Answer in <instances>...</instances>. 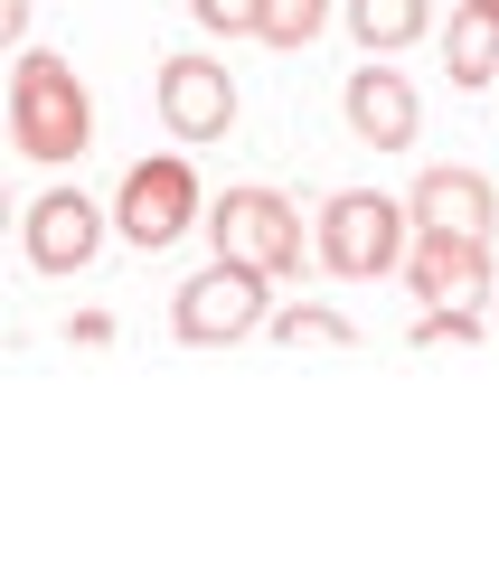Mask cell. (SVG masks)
I'll list each match as a JSON object with an SVG mask.
<instances>
[{"mask_svg":"<svg viewBox=\"0 0 499 565\" xmlns=\"http://www.w3.org/2000/svg\"><path fill=\"white\" fill-rule=\"evenodd\" d=\"M29 39V0H0V47H20Z\"/></svg>","mask_w":499,"mask_h":565,"instance_id":"obj_17","label":"cell"},{"mask_svg":"<svg viewBox=\"0 0 499 565\" xmlns=\"http://www.w3.org/2000/svg\"><path fill=\"white\" fill-rule=\"evenodd\" d=\"M443 340H480V311H424V321H415V349H443Z\"/></svg>","mask_w":499,"mask_h":565,"instance_id":"obj_16","label":"cell"},{"mask_svg":"<svg viewBox=\"0 0 499 565\" xmlns=\"http://www.w3.org/2000/svg\"><path fill=\"white\" fill-rule=\"evenodd\" d=\"M340 20H349V39H359L368 57H396V47H415V39H424L434 0H349Z\"/></svg>","mask_w":499,"mask_h":565,"instance_id":"obj_12","label":"cell"},{"mask_svg":"<svg viewBox=\"0 0 499 565\" xmlns=\"http://www.w3.org/2000/svg\"><path fill=\"white\" fill-rule=\"evenodd\" d=\"M20 245H29V274H85L104 255V207L85 189H47L39 207H20Z\"/></svg>","mask_w":499,"mask_h":565,"instance_id":"obj_6","label":"cell"},{"mask_svg":"<svg viewBox=\"0 0 499 565\" xmlns=\"http://www.w3.org/2000/svg\"><path fill=\"white\" fill-rule=\"evenodd\" d=\"M264 330H274L283 349H359V321L330 302H293V311H264Z\"/></svg>","mask_w":499,"mask_h":565,"instance_id":"obj_13","label":"cell"},{"mask_svg":"<svg viewBox=\"0 0 499 565\" xmlns=\"http://www.w3.org/2000/svg\"><path fill=\"white\" fill-rule=\"evenodd\" d=\"M189 20L208 39H255V0H189Z\"/></svg>","mask_w":499,"mask_h":565,"instance_id":"obj_15","label":"cell"},{"mask_svg":"<svg viewBox=\"0 0 499 565\" xmlns=\"http://www.w3.org/2000/svg\"><path fill=\"white\" fill-rule=\"evenodd\" d=\"M480 10H499V0H480Z\"/></svg>","mask_w":499,"mask_h":565,"instance_id":"obj_19","label":"cell"},{"mask_svg":"<svg viewBox=\"0 0 499 565\" xmlns=\"http://www.w3.org/2000/svg\"><path fill=\"white\" fill-rule=\"evenodd\" d=\"M264 330V274L236 255H217L208 274H189L180 292H170V340L180 349H236Z\"/></svg>","mask_w":499,"mask_h":565,"instance_id":"obj_3","label":"cell"},{"mask_svg":"<svg viewBox=\"0 0 499 565\" xmlns=\"http://www.w3.org/2000/svg\"><path fill=\"white\" fill-rule=\"evenodd\" d=\"M396 274L415 282L424 311H480L490 302V245H461V236H415Z\"/></svg>","mask_w":499,"mask_h":565,"instance_id":"obj_9","label":"cell"},{"mask_svg":"<svg viewBox=\"0 0 499 565\" xmlns=\"http://www.w3.org/2000/svg\"><path fill=\"white\" fill-rule=\"evenodd\" d=\"M10 141H20L39 170L85 161V141H95V95H85L76 57H57V47H29V57L10 66Z\"/></svg>","mask_w":499,"mask_h":565,"instance_id":"obj_1","label":"cell"},{"mask_svg":"<svg viewBox=\"0 0 499 565\" xmlns=\"http://www.w3.org/2000/svg\"><path fill=\"white\" fill-rule=\"evenodd\" d=\"M405 226H415V236H461V245H490L499 199H490V180H480V170L443 161V170H424V180H415V199H405Z\"/></svg>","mask_w":499,"mask_h":565,"instance_id":"obj_8","label":"cell"},{"mask_svg":"<svg viewBox=\"0 0 499 565\" xmlns=\"http://www.w3.org/2000/svg\"><path fill=\"white\" fill-rule=\"evenodd\" d=\"M340 114H349V132H359L368 151H415V132H424V104H415V85H405L386 57H368L359 76L340 85Z\"/></svg>","mask_w":499,"mask_h":565,"instance_id":"obj_10","label":"cell"},{"mask_svg":"<svg viewBox=\"0 0 499 565\" xmlns=\"http://www.w3.org/2000/svg\"><path fill=\"white\" fill-rule=\"evenodd\" d=\"M160 122L180 141H226L236 132V76L217 57H160Z\"/></svg>","mask_w":499,"mask_h":565,"instance_id":"obj_7","label":"cell"},{"mask_svg":"<svg viewBox=\"0 0 499 565\" xmlns=\"http://www.w3.org/2000/svg\"><path fill=\"white\" fill-rule=\"evenodd\" d=\"M405 245H415V236H405V207L378 199V189H340V199L320 207V226H311V264H320V274H340V282L396 274Z\"/></svg>","mask_w":499,"mask_h":565,"instance_id":"obj_2","label":"cell"},{"mask_svg":"<svg viewBox=\"0 0 499 565\" xmlns=\"http://www.w3.org/2000/svg\"><path fill=\"white\" fill-rule=\"evenodd\" d=\"M208 226H217V255H236V264H255L264 282H283V274H301V217H293V199H274V189H226L217 207H208Z\"/></svg>","mask_w":499,"mask_h":565,"instance_id":"obj_5","label":"cell"},{"mask_svg":"<svg viewBox=\"0 0 499 565\" xmlns=\"http://www.w3.org/2000/svg\"><path fill=\"white\" fill-rule=\"evenodd\" d=\"M443 76L453 85H499V10L461 0L453 29H443Z\"/></svg>","mask_w":499,"mask_h":565,"instance_id":"obj_11","label":"cell"},{"mask_svg":"<svg viewBox=\"0 0 499 565\" xmlns=\"http://www.w3.org/2000/svg\"><path fill=\"white\" fill-rule=\"evenodd\" d=\"M10 226H20V207H10V180H0V236H10Z\"/></svg>","mask_w":499,"mask_h":565,"instance_id":"obj_18","label":"cell"},{"mask_svg":"<svg viewBox=\"0 0 499 565\" xmlns=\"http://www.w3.org/2000/svg\"><path fill=\"white\" fill-rule=\"evenodd\" d=\"M189 217H199V170L180 161V151H151V161L123 170L114 189V236L141 245V255H160V245H180Z\"/></svg>","mask_w":499,"mask_h":565,"instance_id":"obj_4","label":"cell"},{"mask_svg":"<svg viewBox=\"0 0 499 565\" xmlns=\"http://www.w3.org/2000/svg\"><path fill=\"white\" fill-rule=\"evenodd\" d=\"M330 20H340L330 0H255V39L264 47H311Z\"/></svg>","mask_w":499,"mask_h":565,"instance_id":"obj_14","label":"cell"}]
</instances>
